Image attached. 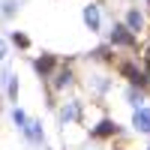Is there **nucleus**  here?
Wrapping results in <instances>:
<instances>
[{
  "label": "nucleus",
  "instance_id": "obj_1",
  "mask_svg": "<svg viewBox=\"0 0 150 150\" xmlns=\"http://www.w3.org/2000/svg\"><path fill=\"white\" fill-rule=\"evenodd\" d=\"M111 42L132 48V45H135V33H132L129 27H123V24H114V30H111Z\"/></svg>",
  "mask_w": 150,
  "mask_h": 150
},
{
  "label": "nucleus",
  "instance_id": "obj_2",
  "mask_svg": "<svg viewBox=\"0 0 150 150\" xmlns=\"http://www.w3.org/2000/svg\"><path fill=\"white\" fill-rule=\"evenodd\" d=\"M120 72L129 78V84H135V87H144L147 84V72L144 69H138V66H132V63H123L120 66Z\"/></svg>",
  "mask_w": 150,
  "mask_h": 150
},
{
  "label": "nucleus",
  "instance_id": "obj_3",
  "mask_svg": "<svg viewBox=\"0 0 150 150\" xmlns=\"http://www.w3.org/2000/svg\"><path fill=\"white\" fill-rule=\"evenodd\" d=\"M96 138H108V135H117V123H111V120H102L99 126L93 129Z\"/></svg>",
  "mask_w": 150,
  "mask_h": 150
},
{
  "label": "nucleus",
  "instance_id": "obj_4",
  "mask_svg": "<svg viewBox=\"0 0 150 150\" xmlns=\"http://www.w3.org/2000/svg\"><path fill=\"white\" fill-rule=\"evenodd\" d=\"M126 24H129V30H132V33H141V27H144V15H141L138 9H132L129 15H126Z\"/></svg>",
  "mask_w": 150,
  "mask_h": 150
},
{
  "label": "nucleus",
  "instance_id": "obj_5",
  "mask_svg": "<svg viewBox=\"0 0 150 150\" xmlns=\"http://www.w3.org/2000/svg\"><path fill=\"white\" fill-rule=\"evenodd\" d=\"M135 126L141 132H150V108H138L135 111Z\"/></svg>",
  "mask_w": 150,
  "mask_h": 150
},
{
  "label": "nucleus",
  "instance_id": "obj_6",
  "mask_svg": "<svg viewBox=\"0 0 150 150\" xmlns=\"http://www.w3.org/2000/svg\"><path fill=\"white\" fill-rule=\"evenodd\" d=\"M84 18H87V24H90V30H96V27H99V12H96V6H87Z\"/></svg>",
  "mask_w": 150,
  "mask_h": 150
},
{
  "label": "nucleus",
  "instance_id": "obj_7",
  "mask_svg": "<svg viewBox=\"0 0 150 150\" xmlns=\"http://www.w3.org/2000/svg\"><path fill=\"white\" fill-rule=\"evenodd\" d=\"M51 66H54V57H42V60H36V69H39L42 75L51 72Z\"/></svg>",
  "mask_w": 150,
  "mask_h": 150
},
{
  "label": "nucleus",
  "instance_id": "obj_8",
  "mask_svg": "<svg viewBox=\"0 0 150 150\" xmlns=\"http://www.w3.org/2000/svg\"><path fill=\"white\" fill-rule=\"evenodd\" d=\"M69 78H72L69 72H57V75H54V87H63V84H69Z\"/></svg>",
  "mask_w": 150,
  "mask_h": 150
},
{
  "label": "nucleus",
  "instance_id": "obj_9",
  "mask_svg": "<svg viewBox=\"0 0 150 150\" xmlns=\"http://www.w3.org/2000/svg\"><path fill=\"white\" fill-rule=\"evenodd\" d=\"M12 39H15V45H27V36H21V33H15Z\"/></svg>",
  "mask_w": 150,
  "mask_h": 150
},
{
  "label": "nucleus",
  "instance_id": "obj_10",
  "mask_svg": "<svg viewBox=\"0 0 150 150\" xmlns=\"http://www.w3.org/2000/svg\"><path fill=\"white\" fill-rule=\"evenodd\" d=\"M144 57H147V63H150V48H147V51H144Z\"/></svg>",
  "mask_w": 150,
  "mask_h": 150
},
{
  "label": "nucleus",
  "instance_id": "obj_11",
  "mask_svg": "<svg viewBox=\"0 0 150 150\" xmlns=\"http://www.w3.org/2000/svg\"><path fill=\"white\" fill-rule=\"evenodd\" d=\"M147 81H150V75H147Z\"/></svg>",
  "mask_w": 150,
  "mask_h": 150
}]
</instances>
